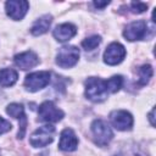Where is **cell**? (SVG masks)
I'll use <instances>...</instances> for the list:
<instances>
[{"label": "cell", "instance_id": "cell-5", "mask_svg": "<svg viewBox=\"0 0 156 156\" xmlns=\"http://www.w3.org/2000/svg\"><path fill=\"white\" fill-rule=\"evenodd\" d=\"M50 82V72L48 71H39L29 73L24 79V87L29 91H38L45 88Z\"/></svg>", "mask_w": 156, "mask_h": 156}, {"label": "cell", "instance_id": "cell-15", "mask_svg": "<svg viewBox=\"0 0 156 156\" xmlns=\"http://www.w3.org/2000/svg\"><path fill=\"white\" fill-rule=\"evenodd\" d=\"M51 22H52L51 15H44V16L39 17V18L34 22V24L32 26L30 33H32L33 35H41V34L46 33L48 29H49L50 26H51Z\"/></svg>", "mask_w": 156, "mask_h": 156}, {"label": "cell", "instance_id": "cell-14", "mask_svg": "<svg viewBox=\"0 0 156 156\" xmlns=\"http://www.w3.org/2000/svg\"><path fill=\"white\" fill-rule=\"evenodd\" d=\"M52 34L57 41L63 43V41L69 40L71 38H73L77 34V28L72 23H62V24H58L54 29Z\"/></svg>", "mask_w": 156, "mask_h": 156}, {"label": "cell", "instance_id": "cell-22", "mask_svg": "<svg viewBox=\"0 0 156 156\" xmlns=\"http://www.w3.org/2000/svg\"><path fill=\"white\" fill-rule=\"evenodd\" d=\"M94 5L96 6V7H105V6H107L108 5V1H104V2H100V1H94Z\"/></svg>", "mask_w": 156, "mask_h": 156}, {"label": "cell", "instance_id": "cell-2", "mask_svg": "<svg viewBox=\"0 0 156 156\" xmlns=\"http://www.w3.org/2000/svg\"><path fill=\"white\" fill-rule=\"evenodd\" d=\"M91 133L95 144H98L99 146L107 145L113 138V132L111 127L104 119H95L91 123Z\"/></svg>", "mask_w": 156, "mask_h": 156}, {"label": "cell", "instance_id": "cell-21", "mask_svg": "<svg viewBox=\"0 0 156 156\" xmlns=\"http://www.w3.org/2000/svg\"><path fill=\"white\" fill-rule=\"evenodd\" d=\"M11 123L6 119H4L2 117H0V134H4L6 132H9L11 129Z\"/></svg>", "mask_w": 156, "mask_h": 156}, {"label": "cell", "instance_id": "cell-7", "mask_svg": "<svg viewBox=\"0 0 156 156\" xmlns=\"http://www.w3.org/2000/svg\"><path fill=\"white\" fill-rule=\"evenodd\" d=\"M124 57H126V48L119 43H111L104 52V61L110 66L121 63Z\"/></svg>", "mask_w": 156, "mask_h": 156}, {"label": "cell", "instance_id": "cell-1", "mask_svg": "<svg viewBox=\"0 0 156 156\" xmlns=\"http://www.w3.org/2000/svg\"><path fill=\"white\" fill-rule=\"evenodd\" d=\"M108 93L110 91L106 80L98 77H89L85 80V96L89 100L94 102H101L106 100Z\"/></svg>", "mask_w": 156, "mask_h": 156}, {"label": "cell", "instance_id": "cell-4", "mask_svg": "<svg viewBox=\"0 0 156 156\" xmlns=\"http://www.w3.org/2000/svg\"><path fill=\"white\" fill-rule=\"evenodd\" d=\"M79 58V50L73 45L62 46L56 56V63L62 68H71L73 67Z\"/></svg>", "mask_w": 156, "mask_h": 156}, {"label": "cell", "instance_id": "cell-20", "mask_svg": "<svg viewBox=\"0 0 156 156\" xmlns=\"http://www.w3.org/2000/svg\"><path fill=\"white\" fill-rule=\"evenodd\" d=\"M146 9H147V5L144 4V2H140V1L130 2V11H132L133 13H141V12H144Z\"/></svg>", "mask_w": 156, "mask_h": 156}, {"label": "cell", "instance_id": "cell-11", "mask_svg": "<svg viewBox=\"0 0 156 156\" xmlns=\"http://www.w3.org/2000/svg\"><path fill=\"white\" fill-rule=\"evenodd\" d=\"M6 112L7 115H10L13 118H17L21 121L20 124V129H18V138L22 139L26 133V127H27V117L24 113V107L22 104H17V102H12L6 107Z\"/></svg>", "mask_w": 156, "mask_h": 156}, {"label": "cell", "instance_id": "cell-23", "mask_svg": "<svg viewBox=\"0 0 156 156\" xmlns=\"http://www.w3.org/2000/svg\"><path fill=\"white\" fill-rule=\"evenodd\" d=\"M154 112H155V108H152V111H151L150 115H149V119H150L151 126H155V122H154Z\"/></svg>", "mask_w": 156, "mask_h": 156}, {"label": "cell", "instance_id": "cell-3", "mask_svg": "<svg viewBox=\"0 0 156 156\" xmlns=\"http://www.w3.org/2000/svg\"><path fill=\"white\" fill-rule=\"evenodd\" d=\"M54 134H55L54 126L50 124L43 126L33 132V134L29 138V143L33 147H44L54 140Z\"/></svg>", "mask_w": 156, "mask_h": 156}, {"label": "cell", "instance_id": "cell-10", "mask_svg": "<svg viewBox=\"0 0 156 156\" xmlns=\"http://www.w3.org/2000/svg\"><path fill=\"white\" fill-rule=\"evenodd\" d=\"M146 30H147V26L144 21H134L126 27L123 35L127 40L135 41L143 39L146 35Z\"/></svg>", "mask_w": 156, "mask_h": 156}, {"label": "cell", "instance_id": "cell-6", "mask_svg": "<svg viewBox=\"0 0 156 156\" xmlns=\"http://www.w3.org/2000/svg\"><path fill=\"white\" fill-rule=\"evenodd\" d=\"M39 119L44 122H58L63 118L65 113L52 101H44L38 110Z\"/></svg>", "mask_w": 156, "mask_h": 156}, {"label": "cell", "instance_id": "cell-13", "mask_svg": "<svg viewBox=\"0 0 156 156\" xmlns=\"http://www.w3.org/2000/svg\"><path fill=\"white\" fill-rule=\"evenodd\" d=\"M13 61H15V65L21 69H29L39 63L38 55L33 51H24V52L17 54L13 57Z\"/></svg>", "mask_w": 156, "mask_h": 156}, {"label": "cell", "instance_id": "cell-12", "mask_svg": "<svg viewBox=\"0 0 156 156\" xmlns=\"http://www.w3.org/2000/svg\"><path fill=\"white\" fill-rule=\"evenodd\" d=\"M78 146V138L71 128H66L61 132L58 147L62 151H74Z\"/></svg>", "mask_w": 156, "mask_h": 156}, {"label": "cell", "instance_id": "cell-16", "mask_svg": "<svg viewBox=\"0 0 156 156\" xmlns=\"http://www.w3.org/2000/svg\"><path fill=\"white\" fill-rule=\"evenodd\" d=\"M18 79V73L12 68H2L0 69V85L1 87H11Z\"/></svg>", "mask_w": 156, "mask_h": 156}, {"label": "cell", "instance_id": "cell-24", "mask_svg": "<svg viewBox=\"0 0 156 156\" xmlns=\"http://www.w3.org/2000/svg\"><path fill=\"white\" fill-rule=\"evenodd\" d=\"M113 156H122V155H113Z\"/></svg>", "mask_w": 156, "mask_h": 156}, {"label": "cell", "instance_id": "cell-9", "mask_svg": "<svg viewBox=\"0 0 156 156\" xmlns=\"http://www.w3.org/2000/svg\"><path fill=\"white\" fill-rule=\"evenodd\" d=\"M110 119L112 126L118 130H129L133 127V116L124 110L111 112Z\"/></svg>", "mask_w": 156, "mask_h": 156}, {"label": "cell", "instance_id": "cell-19", "mask_svg": "<svg viewBox=\"0 0 156 156\" xmlns=\"http://www.w3.org/2000/svg\"><path fill=\"white\" fill-rule=\"evenodd\" d=\"M100 43H101L100 35H91L82 41V46H83V49H85L88 51V50H94Z\"/></svg>", "mask_w": 156, "mask_h": 156}, {"label": "cell", "instance_id": "cell-8", "mask_svg": "<svg viewBox=\"0 0 156 156\" xmlns=\"http://www.w3.org/2000/svg\"><path fill=\"white\" fill-rule=\"evenodd\" d=\"M28 7H29V4L24 0H10V1H6L5 4L7 16L15 21L22 20L27 13Z\"/></svg>", "mask_w": 156, "mask_h": 156}, {"label": "cell", "instance_id": "cell-17", "mask_svg": "<svg viewBox=\"0 0 156 156\" xmlns=\"http://www.w3.org/2000/svg\"><path fill=\"white\" fill-rule=\"evenodd\" d=\"M152 67L150 65H143L138 71V85H146L152 77Z\"/></svg>", "mask_w": 156, "mask_h": 156}, {"label": "cell", "instance_id": "cell-18", "mask_svg": "<svg viewBox=\"0 0 156 156\" xmlns=\"http://www.w3.org/2000/svg\"><path fill=\"white\" fill-rule=\"evenodd\" d=\"M107 82V88L110 93H117L122 85H123V77L122 76H113L108 79H106Z\"/></svg>", "mask_w": 156, "mask_h": 156}]
</instances>
